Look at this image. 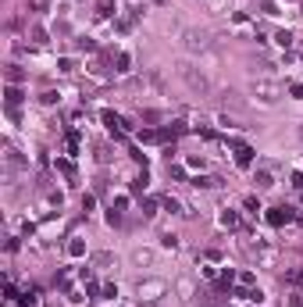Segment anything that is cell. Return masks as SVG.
Returning a JSON list of instances; mask_svg holds the SVG:
<instances>
[{
  "label": "cell",
  "mask_w": 303,
  "mask_h": 307,
  "mask_svg": "<svg viewBox=\"0 0 303 307\" xmlns=\"http://www.w3.org/2000/svg\"><path fill=\"white\" fill-rule=\"evenodd\" d=\"M186 82H189L193 89H200V93L207 89V79H203V75H196V72H186Z\"/></svg>",
  "instance_id": "7c38bea8"
},
{
  "label": "cell",
  "mask_w": 303,
  "mask_h": 307,
  "mask_svg": "<svg viewBox=\"0 0 303 307\" xmlns=\"http://www.w3.org/2000/svg\"><path fill=\"white\" fill-rule=\"evenodd\" d=\"M242 204H246V211H253V214L261 211V200H257V196H246V200H242Z\"/></svg>",
  "instance_id": "4316f807"
},
{
  "label": "cell",
  "mask_w": 303,
  "mask_h": 307,
  "mask_svg": "<svg viewBox=\"0 0 303 307\" xmlns=\"http://www.w3.org/2000/svg\"><path fill=\"white\" fill-rule=\"evenodd\" d=\"M193 186H196V190H218L221 179H218V175H200V179H193Z\"/></svg>",
  "instance_id": "ba28073f"
},
{
  "label": "cell",
  "mask_w": 303,
  "mask_h": 307,
  "mask_svg": "<svg viewBox=\"0 0 303 307\" xmlns=\"http://www.w3.org/2000/svg\"><path fill=\"white\" fill-rule=\"evenodd\" d=\"M178 293H182V300H189V297H193V282L182 279V282H178Z\"/></svg>",
  "instance_id": "44dd1931"
},
{
  "label": "cell",
  "mask_w": 303,
  "mask_h": 307,
  "mask_svg": "<svg viewBox=\"0 0 303 307\" xmlns=\"http://www.w3.org/2000/svg\"><path fill=\"white\" fill-rule=\"evenodd\" d=\"M221 225L225 229H239V214L236 211H221Z\"/></svg>",
  "instance_id": "5bb4252c"
},
{
  "label": "cell",
  "mask_w": 303,
  "mask_h": 307,
  "mask_svg": "<svg viewBox=\"0 0 303 307\" xmlns=\"http://www.w3.org/2000/svg\"><path fill=\"white\" fill-rule=\"evenodd\" d=\"M93 204H97V196L86 193V196H82V211H93Z\"/></svg>",
  "instance_id": "f1b7e54d"
},
{
  "label": "cell",
  "mask_w": 303,
  "mask_h": 307,
  "mask_svg": "<svg viewBox=\"0 0 303 307\" xmlns=\"http://www.w3.org/2000/svg\"><path fill=\"white\" fill-rule=\"evenodd\" d=\"M289 307H303V293H296V297H289Z\"/></svg>",
  "instance_id": "d590c367"
},
{
  "label": "cell",
  "mask_w": 303,
  "mask_h": 307,
  "mask_svg": "<svg viewBox=\"0 0 303 307\" xmlns=\"http://www.w3.org/2000/svg\"><path fill=\"white\" fill-rule=\"evenodd\" d=\"M97 14H100V18H107V14H111V0H100V4H97Z\"/></svg>",
  "instance_id": "484cf974"
},
{
  "label": "cell",
  "mask_w": 303,
  "mask_h": 307,
  "mask_svg": "<svg viewBox=\"0 0 303 307\" xmlns=\"http://www.w3.org/2000/svg\"><path fill=\"white\" fill-rule=\"evenodd\" d=\"M161 207H164V211H171V214H182V204L175 200V196H164V200H161Z\"/></svg>",
  "instance_id": "e0dca14e"
},
{
  "label": "cell",
  "mask_w": 303,
  "mask_h": 307,
  "mask_svg": "<svg viewBox=\"0 0 303 307\" xmlns=\"http://www.w3.org/2000/svg\"><path fill=\"white\" fill-rule=\"evenodd\" d=\"M68 254H71V257H82V254H86V243H82L79 236H71V243H68Z\"/></svg>",
  "instance_id": "4fadbf2b"
},
{
  "label": "cell",
  "mask_w": 303,
  "mask_h": 307,
  "mask_svg": "<svg viewBox=\"0 0 303 307\" xmlns=\"http://www.w3.org/2000/svg\"><path fill=\"white\" fill-rule=\"evenodd\" d=\"M293 218H296L293 207H271V211H268V225H275V229L285 225V222H293Z\"/></svg>",
  "instance_id": "5b68a950"
},
{
  "label": "cell",
  "mask_w": 303,
  "mask_h": 307,
  "mask_svg": "<svg viewBox=\"0 0 303 307\" xmlns=\"http://www.w3.org/2000/svg\"><path fill=\"white\" fill-rule=\"evenodd\" d=\"M114 65H118L114 72H129V65H132V57H129V54H118V57H114Z\"/></svg>",
  "instance_id": "d6986e66"
},
{
  "label": "cell",
  "mask_w": 303,
  "mask_h": 307,
  "mask_svg": "<svg viewBox=\"0 0 303 307\" xmlns=\"http://www.w3.org/2000/svg\"><path fill=\"white\" fill-rule=\"evenodd\" d=\"M146 182H150V179H146V172H143L139 179H132V193H143V190H146Z\"/></svg>",
  "instance_id": "7402d4cb"
},
{
  "label": "cell",
  "mask_w": 303,
  "mask_h": 307,
  "mask_svg": "<svg viewBox=\"0 0 303 307\" xmlns=\"http://www.w3.org/2000/svg\"><path fill=\"white\" fill-rule=\"evenodd\" d=\"M100 118H103V125H107V132L114 136V140H125V121H121L114 111H103Z\"/></svg>",
  "instance_id": "277c9868"
},
{
  "label": "cell",
  "mask_w": 303,
  "mask_h": 307,
  "mask_svg": "<svg viewBox=\"0 0 303 307\" xmlns=\"http://www.w3.org/2000/svg\"><path fill=\"white\" fill-rule=\"evenodd\" d=\"M164 289H168V286H164L161 279H146V282L135 286V293H139V300H157V297L164 293Z\"/></svg>",
  "instance_id": "7a4b0ae2"
},
{
  "label": "cell",
  "mask_w": 303,
  "mask_h": 307,
  "mask_svg": "<svg viewBox=\"0 0 303 307\" xmlns=\"http://www.w3.org/2000/svg\"><path fill=\"white\" fill-rule=\"evenodd\" d=\"M22 79H25V72H22L18 65H7V86H18Z\"/></svg>",
  "instance_id": "8fae6325"
},
{
  "label": "cell",
  "mask_w": 303,
  "mask_h": 307,
  "mask_svg": "<svg viewBox=\"0 0 303 307\" xmlns=\"http://www.w3.org/2000/svg\"><path fill=\"white\" fill-rule=\"evenodd\" d=\"M57 172H61V175H65L68 182H75V164H71L68 157H57Z\"/></svg>",
  "instance_id": "30bf717a"
},
{
  "label": "cell",
  "mask_w": 303,
  "mask_h": 307,
  "mask_svg": "<svg viewBox=\"0 0 303 307\" xmlns=\"http://www.w3.org/2000/svg\"><path fill=\"white\" fill-rule=\"evenodd\" d=\"M129 157H132V161H139V164L146 168V154H143L139 147H132V150H129Z\"/></svg>",
  "instance_id": "603a6c76"
},
{
  "label": "cell",
  "mask_w": 303,
  "mask_h": 307,
  "mask_svg": "<svg viewBox=\"0 0 303 307\" xmlns=\"http://www.w3.org/2000/svg\"><path fill=\"white\" fill-rule=\"evenodd\" d=\"M229 147H232V154H236V164H239V168H250V164H253V147H250V143L229 140Z\"/></svg>",
  "instance_id": "3957f363"
},
{
  "label": "cell",
  "mask_w": 303,
  "mask_h": 307,
  "mask_svg": "<svg viewBox=\"0 0 303 307\" xmlns=\"http://www.w3.org/2000/svg\"><path fill=\"white\" fill-rule=\"evenodd\" d=\"M36 304H39V289H29L22 297V307H36Z\"/></svg>",
  "instance_id": "ac0fdd59"
},
{
  "label": "cell",
  "mask_w": 303,
  "mask_h": 307,
  "mask_svg": "<svg viewBox=\"0 0 303 307\" xmlns=\"http://www.w3.org/2000/svg\"><path fill=\"white\" fill-rule=\"evenodd\" d=\"M275 43H278V47H293V33H289V29H278V33H275Z\"/></svg>",
  "instance_id": "9a60e30c"
},
{
  "label": "cell",
  "mask_w": 303,
  "mask_h": 307,
  "mask_svg": "<svg viewBox=\"0 0 303 307\" xmlns=\"http://www.w3.org/2000/svg\"><path fill=\"white\" fill-rule=\"evenodd\" d=\"M253 182H257V190H271V186H275V175H271L268 168H261V172L253 175Z\"/></svg>",
  "instance_id": "52a82bcc"
},
{
  "label": "cell",
  "mask_w": 303,
  "mask_h": 307,
  "mask_svg": "<svg viewBox=\"0 0 303 307\" xmlns=\"http://www.w3.org/2000/svg\"><path fill=\"white\" fill-rule=\"evenodd\" d=\"M22 100H25V93H22L18 86H7V89H4V104H7V107H18Z\"/></svg>",
  "instance_id": "8992f818"
},
{
  "label": "cell",
  "mask_w": 303,
  "mask_h": 307,
  "mask_svg": "<svg viewBox=\"0 0 303 307\" xmlns=\"http://www.w3.org/2000/svg\"><path fill=\"white\" fill-rule=\"evenodd\" d=\"M29 7H33V11H47L50 0H29Z\"/></svg>",
  "instance_id": "83f0119b"
},
{
  "label": "cell",
  "mask_w": 303,
  "mask_h": 307,
  "mask_svg": "<svg viewBox=\"0 0 303 307\" xmlns=\"http://www.w3.org/2000/svg\"><path fill=\"white\" fill-rule=\"evenodd\" d=\"M143 307H157V304H154V300H146V304H143Z\"/></svg>",
  "instance_id": "74e56055"
},
{
  "label": "cell",
  "mask_w": 303,
  "mask_h": 307,
  "mask_svg": "<svg viewBox=\"0 0 303 307\" xmlns=\"http://www.w3.org/2000/svg\"><path fill=\"white\" fill-rule=\"evenodd\" d=\"M154 4H168V0H154Z\"/></svg>",
  "instance_id": "f35d334b"
},
{
  "label": "cell",
  "mask_w": 303,
  "mask_h": 307,
  "mask_svg": "<svg viewBox=\"0 0 303 307\" xmlns=\"http://www.w3.org/2000/svg\"><path fill=\"white\" fill-rule=\"evenodd\" d=\"M39 100H43V104H57V93H54V89H47V93H43Z\"/></svg>",
  "instance_id": "e575fe53"
},
{
  "label": "cell",
  "mask_w": 303,
  "mask_h": 307,
  "mask_svg": "<svg viewBox=\"0 0 303 307\" xmlns=\"http://www.w3.org/2000/svg\"><path fill=\"white\" fill-rule=\"evenodd\" d=\"M239 286H242V289L253 286V271H242V275H239Z\"/></svg>",
  "instance_id": "f546056e"
},
{
  "label": "cell",
  "mask_w": 303,
  "mask_h": 307,
  "mask_svg": "<svg viewBox=\"0 0 303 307\" xmlns=\"http://www.w3.org/2000/svg\"><path fill=\"white\" fill-rule=\"evenodd\" d=\"M261 11H264V14H278V7L271 4V0H264V4H261Z\"/></svg>",
  "instance_id": "836d02e7"
},
{
  "label": "cell",
  "mask_w": 303,
  "mask_h": 307,
  "mask_svg": "<svg viewBox=\"0 0 303 307\" xmlns=\"http://www.w3.org/2000/svg\"><path fill=\"white\" fill-rule=\"evenodd\" d=\"M107 222H111V225H121V211L111 207V211H107Z\"/></svg>",
  "instance_id": "1f68e13d"
},
{
  "label": "cell",
  "mask_w": 303,
  "mask_h": 307,
  "mask_svg": "<svg viewBox=\"0 0 303 307\" xmlns=\"http://www.w3.org/2000/svg\"><path fill=\"white\" fill-rule=\"evenodd\" d=\"M289 93H293V97H303V86H300V82H293V86H289Z\"/></svg>",
  "instance_id": "8d00e7d4"
},
{
  "label": "cell",
  "mask_w": 303,
  "mask_h": 307,
  "mask_svg": "<svg viewBox=\"0 0 303 307\" xmlns=\"http://www.w3.org/2000/svg\"><path fill=\"white\" fill-rule=\"evenodd\" d=\"M65 143H68V154H75V150H79V132H68Z\"/></svg>",
  "instance_id": "cb8c5ba5"
},
{
  "label": "cell",
  "mask_w": 303,
  "mask_h": 307,
  "mask_svg": "<svg viewBox=\"0 0 303 307\" xmlns=\"http://www.w3.org/2000/svg\"><path fill=\"white\" fill-rule=\"evenodd\" d=\"M285 282H289V286H303V271L300 268H289V271H285Z\"/></svg>",
  "instance_id": "2e32d148"
},
{
  "label": "cell",
  "mask_w": 303,
  "mask_h": 307,
  "mask_svg": "<svg viewBox=\"0 0 303 307\" xmlns=\"http://www.w3.org/2000/svg\"><path fill=\"white\" fill-rule=\"evenodd\" d=\"M253 97H261V104H275L278 97H282V86L278 82H253Z\"/></svg>",
  "instance_id": "6da1fadb"
},
{
  "label": "cell",
  "mask_w": 303,
  "mask_h": 307,
  "mask_svg": "<svg viewBox=\"0 0 303 307\" xmlns=\"http://www.w3.org/2000/svg\"><path fill=\"white\" fill-rule=\"evenodd\" d=\"M33 39H36V43H47V29L36 25V29H33Z\"/></svg>",
  "instance_id": "4dcf8cb0"
},
{
  "label": "cell",
  "mask_w": 303,
  "mask_h": 307,
  "mask_svg": "<svg viewBox=\"0 0 303 307\" xmlns=\"http://www.w3.org/2000/svg\"><path fill=\"white\" fill-rule=\"evenodd\" d=\"M75 47H79V50H97V43H93V39H86V36H82V39H75Z\"/></svg>",
  "instance_id": "d4e9b609"
},
{
  "label": "cell",
  "mask_w": 303,
  "mask_h": 307,
  "mask_svg": "<svg viewBox=\"0 0 303 307\" xmlns=\"http://www.w3.org/2000/svg\"><path fill=\"white\" fill-rule=\"evenodd\" d=\"M186 47H189V50H207V36H200V33H186Z\"/></svg>",
  "instance_id": "9c48e42d"
},
{
  "label": "cell",
  "mask_w": 303,
  "mask_h": 307,
  "mask_svg": "<svg viewBox=\"0 0 303 307\" xmlns=\"http://www.w3.org/2000/svg\"><path fill=\"white\" fill-rule=\"evenodd\" d=\"M161 243H164V247H168V250H175V247H178V239H175V236H171V232H168V236H164V239H161Z\"/></svg>",
  "instance_id": "d6a6232c"
},
{
  "label": "cell",
  "mask_w": 303,
  "mask_h": 307,
  "mask_svg": "<svg viewBox=\"0 0 303 307\" xmlns=\"http://www.w3.org/2000/svg\"><path fill=\"white\" fill-rule=\"evenodd\" d=\"M143 218H154V214H157V200H143Z\"/></svg>",
  "instance_id": "ffe728a7"
}]
</instances>
